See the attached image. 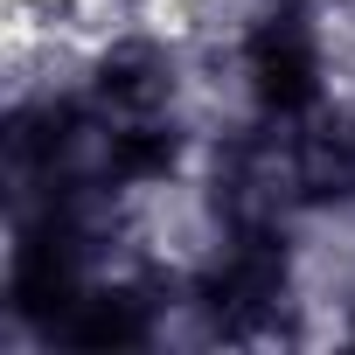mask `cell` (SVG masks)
Returning a JSON list of instances; mask_svg holds the SVG:
<instances>
[{
    "label": "cell",
    "mask_w": 355,
    "mask_h": 355,
    "mask_svg": "<svg viewBox=\"0 0 355 355\" xmlns=\"http://www.w3.org/2000/svg\"><path fill=\"white\" fill-rule=\"evenodd\" d=\"M182 98V63L167 35H112L91 49V105L105 119H160Z\"/></svg>",
    "instance_id": "obj_1"
}]
</instances>
